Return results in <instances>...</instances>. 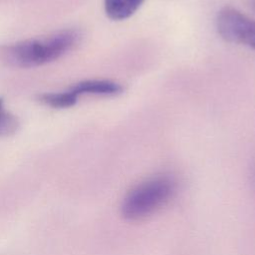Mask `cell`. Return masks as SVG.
<instances>
[{
    "instance_id": "cell-1",
    "label": "cell",
    "mask_w": 255,
    "mask_h": 255,
    "mask_svg": "<svg viewBox=\"0 0 255 255\" xmlns=\"http://www.w3.org/2000/svg\"><path fill=\"white\" fill-rule=\"evenodd\" d=\"M77 29H65L39 39L23 40L0 47V61L13 68H34L49 64L74 50L81 42Z\"/></svg>"
},
{
    "instance_id": "cell-2",
    "label": "cell",
    "mask_w": 255,
    "mask_h": 255,
    "mask_svg": "<svg viewBox=\"0 0 255 255\" xmlns=\"http://www.w3.org/2000/svg\"><path fill=\"white\" fill-rule=\"evenodd\" d=\"M176 190L175 180L166 174L149 177L134 185L124 197L122 215L128 220L144 218L167 203Z\"/></svg>"
},
{
    "instance_id": "cell-3",
    "label": "cell",
    "mask_w": 255,
    "mask_h": 255,
    "mask_svg": "<svg viewBox=\"0 0 255 255\" xmlns=\"http://www.w3.org/2000/svg\"><path fill=\"white\" fill-rule=\"evenodd\" d=\"M215 24L219 36L226 42L245 45L255 50V20L233 7L226 6L218 11Z\"/></svg>"
},
{
    "instance_id": "cell-4",
    "label": "cell",
    "mask_w": 255,
    "mask_h": 255,
    "mask_svg": "<svg viewBox=\"0 0 255 255\" xmlns=\"http://www.w3.org/2000/svg\"><path fill=\"white\" fill-rule=\"evenodd\" d=\"M71 90L78 96L83 95H93V96H104V97H114L122 94L124 88L121 84L102 79L85 80L74 85Z\"/></svg>"
},
{
    "instance_id": "cell-5",
    "label": "cell",
    "mask_w": 255,
    "mask_h": 255,
    "mask_svg": "<svg viewBox=\"0 0 255 255\" xmlns=\"http://www.w3.org/2000/svg\"><path fill=\"white\" fill-rule=\"evenodd\" d=\"M144 0H105V11L109 18L121 21L130 17Z\"/></svg>"
},
{
    "instance_id": "cell-6",
    "label": "cell",
    "mask_w": 255,
    "mask_h": 255,
    "mask_svg": "<svg viewBox=\"0 0 255 255\" xmlns=\"http://www.w3.org/2000/svg\"><path fill=\"white\" fill-rule=\"evenodd\" d=\"M79 97L71 90L65 92L45 93L39 96V101L54 109H68L76 105Z\"/></svg>"
},
{
    "instance_id": "cell-7",
    "label": "cell",
    "mask_w": 255,
    "mask_h": 255,
    "mask_svg": "<svg viewBox=\"0 0 255 255\" xmlns=\"http://www.w3.org/2000/svg\"><path fill=\"white\" fill-rule=\"evenodd\" d=\"M19 122L16 116L6 110L4 101L0 98V136H9L18 129Z\"/></svg>"
},
{
    "instance_id": "cell-8",
    "label": "cell",
    "mask_w": 255,
    "mask_h": 255,
    "mask_svg": "<svg viewBox=\"0 0 255 255\" xmlns=\"http://www.w3.org/2000/svg\"><path fill=\"white\" fill-rule=\"evenodd\" d=\"M253 3H254V6H255V0H254V2H253Z\"/></svg>"
}]
</instances>
